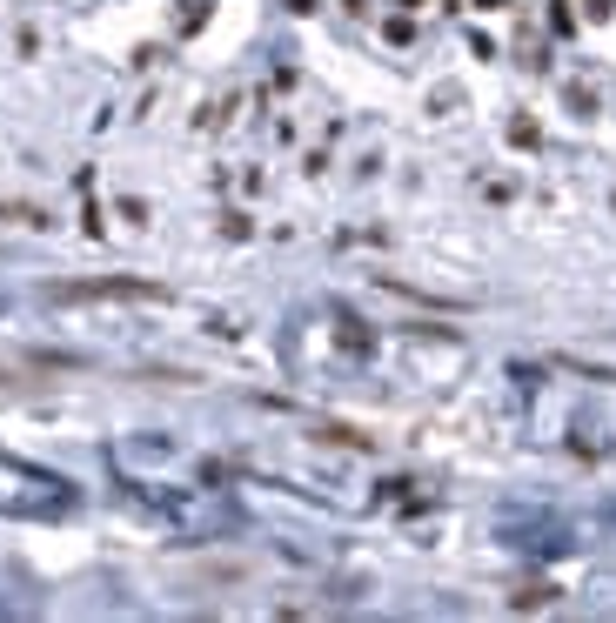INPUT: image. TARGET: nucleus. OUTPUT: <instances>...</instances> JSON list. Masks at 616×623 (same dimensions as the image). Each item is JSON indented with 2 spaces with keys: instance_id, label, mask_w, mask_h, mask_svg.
<instances>
[{
  "instance_id": "nucleus-1",
  "label": "nucleus",
  "mask_w": 616,
  "mask_h": 623,
  "mask_svg": "<svg viewBox=\"0 0 616 623\" xmlns=\"http://www.w3.org/2000/svg\"><path fill=\"white\" fill-rule=\"evenodd\" d=\"M54 302H161L154 282H128V275H101V282H54Z\"/></svg>"
},
{
  "instance_id": "nucleus-2",
  "label": "nucleus",
  "mask_w": 616,
  "mask_h": 623,
  "mask_svg": "<svg viewBox=\"0 0 616 623\" xmlns=\"http://www.w3.org/2000/svg\"><path fill=\"white\" fill-rule=\"evenodd\" d=\"M556 597V590H550V583H529V590H523V597H516V610H536V603H550Z\"/></svg>"
},
{
  "instance_id": "nucleus-3",
  "label": "nucleus",
  "mask_w": 616,
  "mask_h": 623,
  "mask_svg": "<svg viewBox=\"0 0 616 623\" xmlns=\"http://www.w3.org/2000/svg\"><path fill=\"white\" fill-rule=\"evenodd\" d=\"M509 141H516V148H536V121H509Z\"/></svg>"
},
{
  "instance_id": "nucleus-4",
  "label": "nucleus",
  "mask_w": 616,
  "mask_h": 623,
  "mask_svg": "<svg viewBox=\"0 0 616 623\" xmlns=\"http://www.w3.org/2000/svg\"><path fill=\"white\" fill-rule=\"evenodd\" d=\"M583 14H590V21H610V14H616V0H583Z\"/></svg>"
},
{
  "instance_id": "nucleus-5",
  "label": "nucleus",
  "mask_w": 616,
  "mask_h": 623,
  "mask_svg": "<svg viewBox=\"0 0 616 623\" xmlns=\"http://www.w3.org/2000/svg\"><path fill=\"white\" fill-rule=\"evenodd\" d=\"M476 7H489V14H496V7H509V0H476Z\"/></svg>"
},
{
  "instance_id": "nucleus-6",
  "label": "nucleus",
  "mask_w": 616,
  "mask_h": 623,
  "mask_svg": "<svg viewBox=\"0 0 616 623\" xmlns=\"http://www.w3.org/2000/svg\"><path fill=\"white\" fill-rule=\"evenodd\" d=\"M402 7H422V0H402Z\"/></svg>"
}]
</instances>
